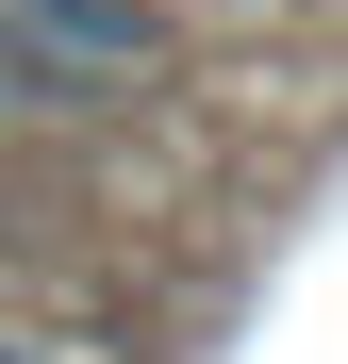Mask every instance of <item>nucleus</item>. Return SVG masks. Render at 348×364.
<instances>
[{
	"mask_svg": "<svg viewBox=\"0 0 348 364\" xmlns=\"http://www.w3.org/2000/svg\"><path fill=\"white\" fill-rule=\"evenodd\" d=\"M0 364H50V348H0Z\"/></svg>",
	"mask_w": 348,
	"mask_h": 364,
	"instance_id": "nucleus-1",
	"label": "nucleus"
}]
</instances>
